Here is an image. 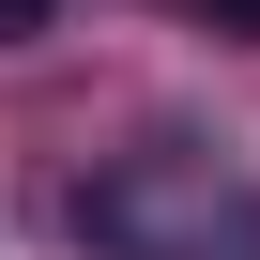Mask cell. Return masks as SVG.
Returning <instances> with one entry per match:
<instances>
[{
  "mask_svg": "<svg viewBox=\"0 0 260 260\" xmlns=\"http://www.w3.org/2000/svg\"><path fill=\"white\" fill-rule=\"evenodd\" d=\"M46 16H61V0H0V46H16V31H46Z\"/></svg>",
  "mask_w": 260,
  "mask_h": 260,
  "instance_id": "obj_1",
  "label": "cell"
},
{
  "mask_svg": "<svg viewBox=\"0 0 260 260\" xmlns=\"http://www.w3.org/2000/svg\"><path fill=\"white\" fill-rule=\"evenodd\" d=\"M199 16H214V31H260V0H199Z\"/></svg>",
  "mask_w": 260,
  "mask_h": 260,
  "instance_id": "obj_2",
  "label": "cell"
}]
</instances>
